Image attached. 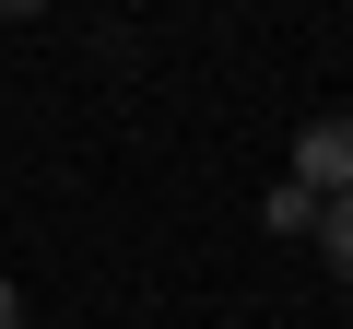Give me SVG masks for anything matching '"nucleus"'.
Masks as SVG:
<instances>
[{"label": "nucleus", "mask_w": 353, "mask_h": 329, "mask_svg": "<svg viewBox=\"0 0 353 329\" xmlns=\"http://www.w3.org/2000/svg\"><path fill=\"white\" fill-rule=\"evenodd\" d=\"M294 189H306V200H318V189H330V200L353 189V118H318V129L294 141Z\"/></svg>", "instance_id": "f257e3e1"}, {"label": "nucleus", "mask_w": 353, "mask_h": 329, "mask_svg": "<svg viewBox=\"0 0 353 329\" xmlns=\"http://www.w3.org/2000/svg\"><path fill=\"white\" fill-rule=\"evenodd\" d=\"M306 235H318L330 282H353V189H341V200H318V224H306Z\"/></svg>", "instance_id": "f03ea898"}, {"label": "nucleus", "mask_w": 353, "mask_h": 329, "mask_svg": "<svg viewBox=\"0 0 353 329\" xmlns=\"http://www.w3.org/2000/svg\"><path fill=\"white\" fill-rule=\"evenodd\" d=\"M0 329H24V306H12V282H0Z\"/></svg>", "instance_id": "7ed1b4c3"}]
</instances>
